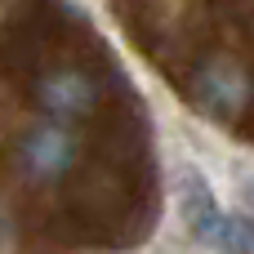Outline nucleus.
<instances>
[{
	"mask_svg": "<svg viewBox=\"0 0 254 254\" xmlns=\"http://www.w3.org/2000/svg\"><path fill=\"white\" fill-rule=\"evenodd\" d=\"M85 103H89V85H85V76L67 71V76L49 80V107H58V112H76V107H85Z\"/></svg>",
	"mask_w": 254,
	"mask_h": 254,
	"instance_id": "obj_1",
	"label": "nucleus"
}]
</instances>
